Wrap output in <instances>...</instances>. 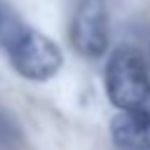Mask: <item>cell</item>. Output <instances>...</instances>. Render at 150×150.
Wrapping results in <instances>:
<instances>
[{
	"label": "cell",
	"mask_w": 150,
	"mask_h": 150,
	"mask_svg": "<svg viewBox=\"0 0 150 150\" xmlns=\"http://www.w3.org/2000/svg\"><path fill=\"white\" fill-rule=\"evenodd\" d=\"M9 63L23 80L47 82L61 70L63 52L45 33L26 28L9 42Z\"/></svg>",
	"instance_id": "2"
},
{
	"label": "cell",
	"mask_w": 150,
	"mask_h": 150,
	"mask_svg": "<svg viewBox=\"0 0 150 150\" xmlns=\"http://www.w3.org/2000/svg\"><path fill=\"white\" fill-rule=\"evenodd\" d=\"M110 138L117 150H150V115L120 110L110 122Z\"/></svg>",
	"instance_id": "4"
},
{
	"label": "cell",
	"mask_w": 150,
	"mask_h": 150,
	"mask_svg": "<svg viewBox=\"0 0 150 150\" xmlns=\"http://www.w3.org/2000/svg\"><path fill=\"white\" fill-rule=\"evenodd\" d=\"M103 82L117 110L150 115V73L134 47H120L108 56Z\"/></svg>",
	"instance_id": "1"
},
{
	"label": "cell",
	"mask_w": 150,
	"mask_h": 150,
	"mask_svg": "<svg viewBox=\"0 0 150 150\" xmlns=\"http://www.w3.org/2000/svg\"><path fill=\"white\" fill-rule=\"evenodd\" d=\"M145 66H148V73H150V54H148V63Z\"/></svg>",
	"instance_id": "5"
},
{
	"label": "cell",
	"mask_w": 150,
	"mask_h": 150,
	"mask_svg": "<svg viewBox=\"0 0 150 150\" xmlns=\"http://www.w3.org/2000/svg\"><path fill=\"white\" fill-rule=\"evenodd\" d=\"M70 45L87 59H101L108 52V9L105 0H77L70 19Z\"/></svg>",
	"instance_id": "3"
}]
</instances>
